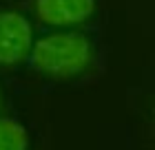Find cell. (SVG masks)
Returning <instances> with one entry per match:
<instances>
[{
	"label": "cell",
	"mask_w": 155,
	"mask_h": 150,
	"mask_svg": "<svg viewBox=\"0 0 155 150\" xmlns=\"http://www.w3.org/2000/svg\"><path fill=\"white\" fill-rule=\"evenodd\" d=\"M29 132L20 121L11 117H0V150H27Z\"/></svg>",
	"instance_id": "4"
},
{
	"label": "cell",
	"mask_w": 155,
	"mask_h": 150,
	"mask_svg": "<svg viewBox=\"0 0 155 150\" xmlns=\"http://www.w3.org/2000/svg\"><path fill=\"white\" fill-rule=\"evenodd\" d=\"M93 49L82 33H49L31 49V66L49 77L67 80L91 64Z\"/></svg>",
	"instance_id": "1"
},
{
	"label": "cell",
	"mask_w": 155,
	"mask_h": 150,
	"mask_svg": "<svg viewBox=\"0 0 155 150\" xmlns=\"http://www.w3.org/2000/svg\"><path fill=\"white\" fill-rule=\"evenodd\" d=\"M31 51V24L18 11H0V64H20Z\"/></svg>",
	"instance_id": "2"
},
{
	"label": "cell",
	"mask_w": 155,
	"mask_h": 150,
	"mask_svg": "<svg viewBox=\"0 0 155 150\" xmlns=\"http://www.w3.org/2000/svg\"><path fill=\"white\" fill-rule=\"evenodd\" d=\"M0 102H2V93H0Z\"/></svg>",
	"instance_id": "5"
},
{
	"label": "cell",
	"mask_w": 155,
	"mask_h": 150,
	"mask_svg": "<svg viewBox=\"0 0 155 150\" xmlns=\"http://www.w3.org/2000/svg\"><path fill=\"white\" fill-rule=\"evenodd\" d=\"M95 11V0H36V13L45 24L71 27L89 20Z\"/></svg>",
	"instance_id": "3"
}]
</instances>
